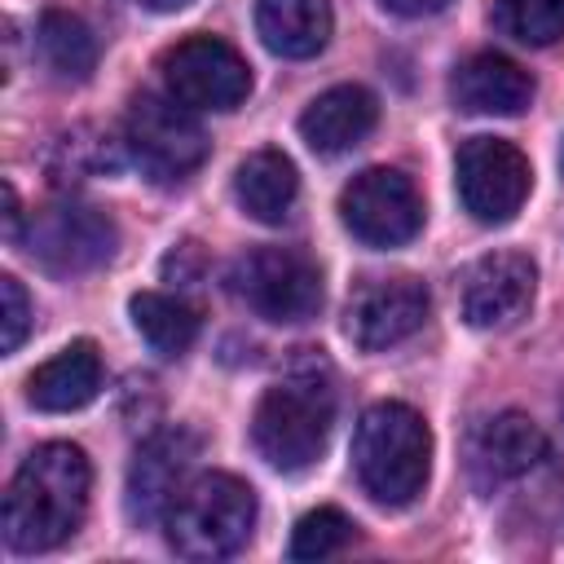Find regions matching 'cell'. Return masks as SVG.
<instances>
[{"label": "cell", "instance_id": "5", "mask_svg": "<svg viewBox=\"0 0 564 564\" xmlns=\"http://www.w3.org/2000/svg\"><path fill=\"white\" fill-rule=\"evenodd\" d=\"M123 145H128L132 163L141 167V176H150L154 185L189 181L212 150V141L198 123V110L181 106L167 93L132 97L128 119H123Z\"/></svg>", "mask_w": 564, "mask_h": 564}, {"label": "cell", "instance_id": "28", "mask_svg": "<svg viewBox=\"0 0 564 564\" xmlns=\"http://www.w3.org/2000/svg\"><path fill=\"white\" fill-rule=\"evenodd\" d=\"M132 4H141V9H150V13H176V9H185L189 0H132Z\"/></svg>", "mask_w": 564, "mask_h": 564}, {"label": "cell", "instance_id": "18", "mask_svg": "<svg viewBox=\"0 0 564 564\" xmlns=\"http://www.w3.org/2000/svg\"><path fill=\"white\" fill-rule=\"evenodd\" d=\"M330 0H256V31L278 57H317L330 40Z\"/></svg>", "mask_w": 564, "mask_h": 564}, {"label": "cell", "instance_id": "1", "mask_svg": "<svg viewBox=\"0 0 564 564\" xmlns=\"http://www.w3.org/2000/svg\"><path fill=\"white\" fill-rule=\"evenodd\" d=\"M93 467L70 441L35 445L9 480L4 494V542L18 555H40L62 546L88 511Z\"/></svg>", "mask_w": 564, "mask_h": 564}, {"label": "cell", "instance_id": "15", "mask_svg": "<svg viewBox=\"0 0 564 564\" xmlns=\"http://www.w3.org/2000/svg\"><path fill=\"white\" fill-rule=\"evenodd\" d=\"M379 123V101L370 88L361 84H335L322 97L308 101V110L300 115V137L313 154H344L352 145H361Z\"/></svg>", "mask_w": 564, "mask_h": 564}, {"label": "cell", "instance_id": "13", "mask_svg": "<svg viewBox=\"0 0 564 564\" xmlns=\"http://www.w3.org/2000/svg\"><path fill=\"white\" fill-rule=\"evenodd\" d=\"M538 291V264L524 251H489L463 273V317L476 330H507L516 326Z\"/></svg>", "mask_w": 564, "mask_h": 564}, {"label": "cell", "instance_id": "17", "mask_svg": "<svg viewBox=\"0 0 564 564\" xmlns=\"http://www.w3.org/2000/svg\"><path fill=\"white\" fill-rule=\"evenodd\" d=\"M101 392V352L93 339H75L62 352H53L44 366L26 379V401L44 414H70L84 410Z\"/></svg>", "mask_w": 564, "mask_h": 564}, {"label": "cell", "instance_id": "8", "mask_svg": "<svg viewBox=\"0 0 564 564\" xmlns=\"http://www.w3.org/2000/svg\"><path fill=\"white\" fill-rule=\"evenodd\" d=\"M163 93L189 110H238L251 93L247 57L220 35H185L159 57Z\"/></svg>", "mask_w": 564, "mask_h": 564}, {"label": "cell", "instance_id": "3", "mask_svg": "<svg viewBox=\"0 0 564 564\" xmlns=\"http://www.w3.org/2000/svg\"><path fill=\"white\" fill-rule=\"evenodd\" d=\"M352 471L379 507H410L432 471V432L405 401H379L352 432Z\"/></svg>", "mask_w": 564, "mask_h": 564}, {"label": "cell", "instance_id": "21", "mask_svg": "<svg viewBox=\"0 0 564 564\" xmlns=\"http://www.w3.org/2000/svg\"><path fill=\"white\" fill-rule=\"evenodd\" d=\"M137 335L150 344V352L159 357H181L189 352V344L198 339V308L185 304L181 295H163V291H141L128 304Z\"/></svg>", "mask_w": 564, "mask_h": 564}, {"label": "cell", "instance_id": "22", "mask_svg": "<svg viewBox=\"0 0 564 564\" xmlns=\"http://www.w3.org/2000/svg\"><path fill=\"white\" fill-rule=\"evenodd\" d=\"M119 167V141H110V132L93 128V123H79L70 132H62L44 159V172L53 185L70 189V185H84L93 176H106Z\"/></svg>", "mask_w": 564, "mask_h": 564}, {"label": "cell", "instance_id": "11", "mask_svg": "<svg viewBox=\"0 0 564 564\" xmlns=\"http://www.w3.org/2000/svg\"><path fill=\"white\" fill-rule=\"evenodd\" d=\"M194 458H198V436L189 427H163L141 441L123 485V507L137 529H150L167 516L176 494L189 485Z\"/></svg>", "mask_w": 564, "mask_h": 564}, {"label": "cell", "instance_id": "19", "mask_svg": "<svg viewBox=\"0 0 564 564\" xmlns=\"http://www.w3.org/2000/svg\"><path fill=\"white\" fill-rule=\"evenodd\" d=\"M238 207L260 225H282L300 198V172L282 150H256L234 172Z\"/></svg>", "mask_w": 564, "mask_h": 564}, {"label": "cell", "instance_id": "9", "mask_svg": "<svg viewBox=\"0 0 564 564\" xmlns=\"http://www.w3.org/2000/svg\"><path fill=\"white\" fill-rule=\"evenodd\" d=\"M454 185L471 220L507 225L533 189V167L524 150L502 137H467L454 154Z\"/></svg>", "mask_w": 564, "mask_h": 564}, {"label": "cell", "instance_id": "2", "mask_svg": "<svg viewBox=\"0 0 564 564\" xmlns=\"http://www.w3.org/2000/svg\"><path fill=\"white\" fill-rule=\"evenodd\" d=\"M335 427V375L313 348L295 357L282 379H273L251 414V441L260 458L278 471H308Z\"/></svg>", "mask_w": 564, "mask_h": 564}, {"label": "cell", "instance_id": "4", "mask_svg": "<svg viewBox=\"0 0 564 564\" xmlns=\"http://www.w3.org/2000/svg\"><path fill=\"white\" fill-rule=\"evenodd\" d=\"M256 489L229 471L194 476L163 516L167 546L181 560H229L256 529Z\"/></svg>", "mask_w": 564, "mask_h": 564}, {"label": "cell", "instance_id": "7", "mask_svg": "<svg viewBox=\"0 0 564 564\" xmlns=\"http://www.w3.org/2000/svg\"><path fill=\"white\" fill-rule=\"evenodd\" d=\"M26 247V256L57 273V278H75V273H93L101 269L115 247H119V229L101 207L75 203V198H57L40 212L26 216V229L18 238Z\"/></svg>", "mask_w": 564, "mask_h": 564}, {"label": "cell", "instance_id": "25", "mask_svg": "<svg viewBox=\"0 0 564 564\" xmlns=\"http://www.w3.org/2000/svg\"><path fill=\"white\" fill-rule=\"evenodd\" d=\"M0 300H4V313H0V322H4L0 348H4V352H18V344H22L26 330H31V300H26V291H22V282H18L13 273L0 278Z\"/></svg>", "mask_w": 564, "mask_h": 564}, {"label": "cell", "instance_id": "27", "mask_svg": "<svg viewBox=\"0 0 564 564\" xmlns=\"http://www.w3.org/2000/svg\"><path fill=\"white\" fill-rule=\"evenodd\" d=\"M18 220H22V212H18V194H13V185H4V238H9V242L22 238Z\"/></svg>", "mask_w": 564, "mask_h": 564}, {"label": "cell", "instance_id": "26", "mask_svg": "<svg viewBox=\"0 0 564 564\" xmlns=\"http://www.w3.org/2000/svg\"><path fill=\"white\" fill-rule=\"evenodd\" d=\"M379 4L401 13V18H427V13H441L449 0H379Z\"/></svg>", "mask_w": 564, "mask_h": 564}, {"label": "cell", "instance_id": "24", "mask_svg": "<svg viewBox=\"0 0 564 564\" xmlns=\"http://www.w3.org/2000/svg\"><path fill=\"white\" fill-rule=\"evenodd\" d=\"M348 542H357V524L339 507H317L300 516L291 533V560H326V555H339Z\"/></svg>", "mask_w": 564, "mask_h": 564}, {"label": "cell", "instance_id": "10", "mask_svg": "<svg viewBox=\"0 0 564 564\" xmlns=\"http://www.w3.org/2000/svg\"><path fill=\"white\" fill-rule=\"evenodd\" d=\"M339 220L366 247H405L423 229V198L397 167H366L339 189Z\"/></svg>", "mask_w": 564, "mask_h": 564}, {"label": "cell", "instance_id": "29", "mask_svg": "<svg viewBox=\"0 0 564 564\" xmlns=\"http://www.w3.org/2000/svg\"><path fill=\"white\" fill-rule=\"evenodd\" d=\"M560 167H564V150H560Z\"/></svg>", "mask_w": 564, "mask_h": 564}, {"label": "cell", "instance_id": "16", "mask_svg": "<svg viewBox=\"0 0 564 564\" xmlns=\"http://www.w3.org/2000/svg\"><path fill=\"white\" fill-rule=\"evenodd\" d=\"M449 97L463 115H524L533 101V79L502 53H471L449 75Z\"/></svg>", "mask_w": 564, "mask_h": 564}, {"label": "cell", "instance_id": "23", "mask_svg": "<svg viewBox=\"0 0 564 564\" xmlns=\"http://www.w3.org/2000/svg\"><path fill=\"white\" fill-rule=\"evenodd\" d=\"M494 22L529 48H546L564 40V0H494Z\"/></svg>", "mask_w": 564, "mask_h": 564}, {"label": "cell", "instance_id": "14", "mask_svg": "<svg viewBox=\"0 0 564 564\" xmlns=\"http://www.w3.org/2000/svg\"><path fill=\"white\" fill-rule=\"evenodd\" d=\"M542 458H546V436L520 410H502V414L485 419L476 427V436H471V449H467L471 480L485 494L498 489V485H507V480L529 476Z\"/></svg>", "mask_w": 564, "mask_h": 564}, {"label": "cell", "instance_id": "6", "mask_svg": "<svg viewBox=\"0 0 564 564\" xmlns=\"http://www.w3.org/2000/svg\"><path fill=\"white\" fill-rule=\"evenodd\" d=\"M229 291L256 317L295 326L322 308V273L295 247H251L229 264Z\"/></svg>", "mask_w": 564, "mask_h": 564}, {"label": "cell", "instance_id": "20", "mask_svg": "<svg viewBox=\"0 0 564 564\" xmlns=\"http://www.w3.org/2000/svg\"><path fill=\"white\" fill-rule=\"evenodd\" d=\"M35 48H40L44 66L66 84H84L97 70V40H93L88 22L70 9H44L40 13Z\"/></svg>", "mask_w": 564, "mask_h": 564}, {"label": "cell", "instance_id": "12", "mask_svg": "<svg viewBox=\"0 0 564 564\" xmlns=\"http://www.w3.org/2000/svg\"><path fill=\"white\" fill-rule=\"evenodd\" d=\"M432 300H427V286L410 273H397V278H366L352 295H348V308H344V330L348 339L361 348V352H383L401 339H410L423 317H427Z\"/></svg>", "mask_w": 564, "mask_h": 564}]
</instances>
